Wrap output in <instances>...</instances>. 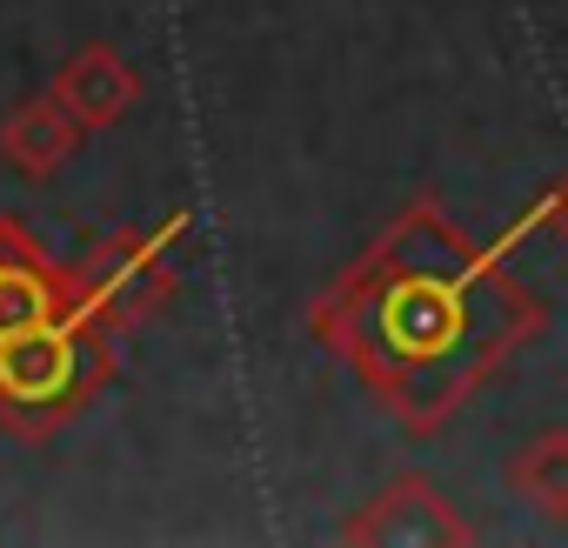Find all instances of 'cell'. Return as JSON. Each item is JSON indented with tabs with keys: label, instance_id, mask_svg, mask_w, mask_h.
Listing matches in <instances>:
<instances>
[{
	"label": "cell",
	"instance_id": "obj_4",
	"mask_svg": "<svg viewBox=\"0 0 568 548\" xmlns=\"http://www.w3.org/2000/svg\"><path fill=\"white\" fill-rule=\"evenodd\" d=\"M81 128H88V121H81L61 94H41V101H21V108L8 114V128H0V154H8L21 174H54V168L74 154Z\"/></svg>",
	"mask_w": 568,
	"mask_h": 548
},
{
	"label": "cell",
	"instance_id": "obj_5",
	"mask_svg": "<svg viewBox=\"0 0 568 548\" xmlns=\"http://www.w3.org/2000/svg\"><path fill=\"white\" fill-rule=\"evenodd\" d=\"M54 94H61L88 128H108V121H121V114L134 108L141 74H134L114 48H88V54H74V61H68V74L54 81Z\"/></svg>",
	"mask_w": 568,
	"mask_h": 548
},
{
	"label": "cell",
	"instance_id": "obj_6",
	"mask_svg": "<svg viewBox=\"0 0 568 548\" xmlns=\"http://www.w3.org/2000/svg\"><path fill=\"white\" fill-rule=\"evenodd\" d=\"M168 288H174V274H168L161 247H148V241H114V247L101 254V302H108L114 322L154 315V308L168 302Z\"/></svg>",
	"mask_w": 568,
	"mask_h": 548
},
{
	"label": "cell",
	"instance_id": "obj_7",
	"mask_svg": "<svg viewBox=\"0 0 568 548\" xmlns=\"http://www.w3.org/2000/svg\"><path fill=\"white\" fill-rule=\"evenodd\" d=\"M508 488H515L535 515L568 521V428L528 435V442L515 448V461H508Z\"/></svg>",
	"mask_w": 568,
	"mask_h": 548
},
{
	"label": "cell",
	"instance_id": "obj_3",
	"mask_svg": "<svg viewBox=\"0 0 568 548\" xmlns=\"http://www.w3.org/2000/svg\"><path fill=\"white\" fill-rule=\"evenodd\" d=\"M81 382V355L61 328H28L0 342V402L21 408V402H68Z\"/></svg>",
	"mask_w": 568,
	"mask_h": 548
},
{
	"label": "cell",
	"instance_id": "obj_2",
	"mask_svg": "<svg viewBox=\"0 0 568 548\" xmlns=\"http://www.w3.org/2000/svg\"><path fill=\"white\" fill-rule=\"evenodd\" d=\"M348 541H468L475 528L455 515V501L428 481V475H402L388 481L382 495H368L348 521H342Z\"/></svg>",
	"mask_w": 568,
	"mask_h": 548
},
{
	"label": "cell",
	"instance_id": "obj_8",
	"mask_svg": "<svg viewBox=\"0 0 568 548\" xmlns=\"http://www.w3.org/2000/svg\"><path fill=\"white\" fill-rule=\"evenodd\" d=\"M528 221H541L548 234H561V241H568V174H561V181H555L535 207H528Z\"/></svg>",
	"mask_w": 568,
	"mask_h": 548
},
{
	"label": "cell",
	"instance_id": "obj_1",
	"mask_svg": "<svg viewBox=\"0 0 568 548\" xmlns=\"http://www.w3.org/2000/svg\"><path fill=\"white\" fill-rule=\"evenodd\" d=\"M541 328V295L442 207H408L315 308V335L415 435L448 428Z\"/></svg>",
	"mask_w": 568,
	"mask_h": 548
}]
</instances>
